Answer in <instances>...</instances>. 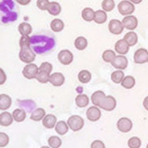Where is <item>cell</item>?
I'll return each instance as SVG.
<instances>
[{"label":"cell","instance_id":"obj_11","mask_svg":"<svg viewBox=\"0 0 148 148\" xmlns=\"http://www.w3.org/2000/svg\"><path fill=\"white\" fill-rule=\"evenodd\" d=\"M86 117L90 121H97L101 118V111L97 108L96 106H90L89 108L86 110Z\"/></svg>","mask_w":148,"mask_h":148},{"label":"cell","instance_id":"obj_32","mask_svg":"<svg viewBox=\"0 0 148 148\" xmlns=\"http://www.w3.org/2000/svg\"><path fill=\"white\" fill-rule=\"evenodd\" d=\"M125 75L123 71H121V69H118V71L112 72V74H111V80L115 83H121Z\"/></svg>","mask_w":148,"mask_h":148},{"label":"cell","instance_id":"obj_5","mask_svg":"<svg viewBox=\"0 0 148 148\" xmlns=\"http://www.w3.org/2000/svg\"><path fill=\"white\" fill-rule=\"evenodd\" d=\"M38 72H39V68L37 67V65L32 64V63L27 64L22 69L23 76H24L26 79H29V80L36 79Z\"/></svg>","mask_w":148,"mask_h":148},{"label":"cell","instance_id":"obj_18","mask_svg":"<svg viewBox=\"0 0 148 148\" xmlns=\"http://www.w3.org/2000/svg\"><path fill=\"white\" fill-rule=\"evenodd\" d=\"M123 39L127 42L130 46H133V45H135L138 42V35L136 32H134L133 31H131L124 35Z\"/></svg>","mask_w":148,"mask_h":148},{"label":"cell","instance_id":"obj_38","mask_svg":"<svg viewBox=\"0 0 148 148\" xmlns=\"http://www.w3.org/2000/svg\"><path fill=\"white\" fill-rule=\"evenodd\" d=\"M31 38L29 35H21V38L20 40V46L21 48L31 47Z\"/></svg>","mask_w":148,"mask_h":148},{"label":"cell","instance_id":"obj_39","mask_svg":"<svg viewBox=\"0 0 148 148\" xmlns=\"http://www.w3.org/2000/svg\"><path fill=\"white\" fill-rule=\"evenodd\" d=\"M9 143V137L5 132H0V147H5Z\"/></svg>","mask_w":148,"mask_h":148},{"label":"cell","instance_id":"obj_14","mask_svg":"<svg viewBox=\"0 0 148 148\" xmlns=\"http://www.w3.org/2000/svg\"><path fill=\"white\" fill-rule=\"evenodd\" d=\"M130 45L124 39L119 40L115 45V50L116 52H118L120 55H126L129 52Z\"/></svg>","mask_w":148,"mask_h":148},{"label":"cell","instance_id":"obj_31","mask_svg":"<svg viewBox=\"0 0 148 148\" xmlns=\"http://www.w3.org/2000/svg\"><path fill=\"white\" fill-rule=\"evenodd\" d=\"M121 85L126 88V89H132L135 85V79L132 76H126L124 77L123 81L121 82Z\"/></svg>","mask_w":148,"mask_h":148},{"label":"cell","instance_id":"obj_46","mask_svg":"<svg viewBox=\"0 0 148 148\" xmlns=\"http://www.w3.org/2000/svg\"><path fill=\"white\" fill-rule=\"evenodd\" d=\"M130 2H132V4H140L143 0H129Z\"/></svg>","mask_w":148,"mask_h":148},{"label":"cell","instance_id":"obj_1","mask_svg":"<svg viewBox=\"0 0 148 148\" xmlns=\"http://www.w3.org/2000/svg\"><path fill=\"white\" fill-rule=\"evenodd\" d=\"M68 124L73 132H79L84 126V120L79 115L71 116L68 119Z\"/></svg>","mask_w":148,"mask_h":148},{"label":"cell","instance_id":"obj_24","mask_svg":"<svg viewBox=\"0 0 148 148\" xmlns=\"http://www.w3.org/2000/svg\"><path fill=\"white\" fill-rule=\"evenodd\" d=\"M51 30L55 32H59L64 29V22L59 18H55L50 23Z\"/></svg>","mask_w":148,"mask_h":148},{"label":"cell","instance_id":"obj_22","mask_svg":"<svg viewBox=\"0 0 148 148\" xmlns=\"http://www.w3.org/2000/svg\"><path fill=\"white\" fill-rule=\"evenodd\" d=\"M75 103L79 108H85L89 104V97L84 94L78 95L75 98Z\"/></svg>","mask_w":148,"mask_h":148},{"label":"cell","instance_id":"obj_8","mask_svg":"<svg viewBox=\"0 0 148 148\" xmlns=\"http://www.w3.org/2000/svg\"><path fill=\"white\" fill-rule=\"evenodd\" d=\"M124 26L122 24V21H120L119 20H111L108 23V30L111 34H120L123 32Z\"/></svg>","mask_w":148,"mask_h":148},{"label":"cell","instance_id":"obj_33","mask_svg":"<svg viewBox=\"0 0 148 148\" xmlns=\"http://www.w3.org/2000/svg\"><path fill=\"white\" fill-rule=\"evenodd\" d=\"M50 75H51L50 73L39 69V72H38V74H37V77H36V80L41 83H46V82H49Z\"/></svg>","mask_w":148,"mask_h":148},{"label":"cell","instance_id":"obj_41","mask_svg":"<svg viewBox=\"0 0 148 148\" xmlns=\"http://www.w3.org/2000/svg\"><path fill=\"white\" fill-rule=\"evenodd\" d=\"M39 69H41V71H45L48 73H51L52 72V69H53V66H52V64H50L49 62H44L41 64V66L39 67Z\"/></svg>","mask_w":148,"mask_h":148},{"label":"cell","instance_id":"obj_3","mask_svg":"<svg viewBox=\"0 0 148 148\" xmlns=\"http://www.w3.org/2000/svg\"><path fill=\"white\" fill-rule=\"evenodd\" d=\"M18 56H20V59L21 61L26 64H30L32 62H34L36 58V54L31 47L21 48V52Z\"/></svg>","mask_w":148,"mask_h":148},{"label":"cell","instance_id":"obj_17","mask_svg":"<svg viewBox=\"0 0 148 148\" xmlns=\"http://www.w3.org/2000/svg\"><path fill=\"white\" fill-rule=\"evenodd\" d=\"M42 121H43V125L46 129H52L57 124V118L52 114H48L45 116V118Z\"/></svg>","mask_w":148,"mask_h":148},{"label":"cell","instance_id":"obj_15","mask_svg":"<svg viewBox=\"0 0 148 148\" xmlns=\"http://www.w3.org/2000/svg\"><path fill=\"white\" fill-rule=\"evenodd\" d=\"M13 116L9 112L7 111H3V112L0 114V125L3 127H7V126H10L13 122Z\"/></svg>","mask_w":148,"mask_h":148},{"label":"cell","instance_id":"obj_29","mask_svg":"<svg viewBox=\"0 0 148 148\" xmlns=\"http://www.w3.org/2000/svg\"><path fill=\"white\" fill-rule=\"evenodd\" d=\"M108 20V15L105 10H97L95 14V18L94 21L95 22L98 23V24H102V23H105Z\"/></svg>","mask_w":148,"mask_h":148},{"label":"cell","instance_id":"obj_44","mask_svg":"<svg viewBox=\"0 0 148 148\" xmlns=\"http://www.w3.org/2000/svg\"><path fill=\"white\" fill-rule=\"evenodd\" d=\"M0 71H1V75H2V80H1V82H0V84H3V83L6 82V74H5L3 69H0Z\"/></svg>","mask_w":148,"mask_h":148},{"label":"cell","instance_id":"obj_42","mask_svg":"<svg viewBox=\"0 0 148 148\" xmlns=\"http://www.w3.org/2000/svg\"><path fill=\"white\" fill-rule=\"evenodd\" d=\"M105 146H106L105 143L102 141H99V140L94 141L92 143V145H91L92 148H105Z\"/></svg>","mask_w":148,"mask_h":148},{"label":"cell","instance_id":"obj_19","mask_svg":"<svg viewBox=\"0 0 148 148\" xmlns=\"http://www.w3.org/2000/svg\"><path fill=\"white\" fill-rule=\"evenodd\" d=\"M47 11L50 15L52 16H58L61 12V6L58 2H50L47 8Z\"/></svg>","mask_w":148,"mask_h":148},{"label":"cell","instance_id":"obj_34","mask_svg":"<svg viewBox=\"0 0 148 148\" xmlns=\"http://www.w3.org/2000/svg\"><path fill=\"white\" fill-rule=\"evenodd\" d=\"M102 58H103V60L105 62L111 63L114 60V58H116V53L113 50L108 49V50L104 51L103 55H102Z\"/></svg>","mask_w":148,"mask_h":148},{"label":"cell","instance_id":"obj_47","mask_svg":"<svg viewBox=\"0 0 148 148\" xmlns=\"http://www.w3.org/2000/svg\"><path fill=\"white\" fill-rule=\"evenodd\" d=\"M147 148H148V143H147Z\"/></svg>","mask_w":148,"mask_h":148},{"label":"cell","instance_id":"obj_20","mask_svg":"<svg viewBox=\"0 0 148 148\" xmlns=\"http://www.w3.org/2000/svg\"><path fill=\"white\" fill-rule=\"evenodd\" d=\"M45 116V111L44 108H36L32 112L31 114V119L34 120V121H40V120H43V119Z\"/></svg>","mask_w":148,"mask_h":148},{"label":"cell","instance_id":"obj_12","mask_svg":"<svg viewBox=\"0 0 148 148\" xmlns=\"http://www.w3.org/2000/svg\"><path fill=\"white\" fill-rule=\"evenodd\" d=\"M112 66L117 69H125L128 66V59L124 56H116L112 62Z\"/></svg>","mask_w":148,"mask_h":148},{"label":"cell","instance_id":"obj_2","mask_svg":"<svg viewBox=\"0 0 148 148\" xmlns=\"http://www.w3.org/2000/svg\"><path fill=\"white\" fill-rule=\"evenodd\" d=\"M118 10L120 13V15L128 16L134 12V10H135V7H134V4L130 2L129 0H122V1H120L119 3Z\"/></svg>","mask_w":148,"mask_h":148},{"label":"cell","instance_id":"obj_21","mask_svg":"<svg viewBox=\"0 0 148 148\" xmlns=\"http://www.w3.org/2000/svg\"><path fill=\"white\" fill-rule=\"evenodd\" d=\"M69 124L67 122L63 121V120H60V121L57 122L55 126V129H56V132H57L59 135H64V134H66L69 131Z\"/></svg>","mask_w":148,"mask_h":148},{"label":"cell","instance_id":"obj_37","mask_svg":"<svg viewBox=\"0 0 148 148\" xmlns=\"http://www.w3.org/2000/svg\"><path fill=\"white\" fill-rule=\"evenodd\" d=\"M142 145V142H141V139L139 137H132L129 139L128 141V145L130 148H139Z\"/></svg>","mask_w":148,"mask_h":148},{"label":"cell","instance_id":"obj_9","mask_svg":"<svg viewBox=\"0 0 148 148\" xmlns=\"http://www.w3.org/2000/svg\"><path fill=\"white\" fill-rule=\"evenodd\" d=\"M59 62L63 65H69L73 61V54L69 50H61L58 55Z\"/></svg>","mask_w":148,"mask_h":148},{"label":"cell","instance_id":"obj_16","mask_svg":"<svg viewBox=\"0 0 148 148\" xmlns=\"http://www.w3.org/2000/svg\"><path fill=\"white\" fill-rule=\"evenodd\" d=\"M12 100L10 98V96L5 94L0 95V109L2 111H5L8 109L11 106Z\"/></svg>","mask_w":148,"mask_h":148},{"label":"cell","instance_id":"obj_45","mask_svg":"<svg viewBox=\"0 0 148 148\" xmlns=\"http://www.w3.org/2000/svg\"><path fill=\"white\" fill-rule=\"evenodd\" d=\"M143 108H145L147 111H148V96H146L145 100H143Z\"/></svg>","mask_w":148,"mask_h":148},{"label":"cell","instance_id":"obj_35","mask_svg":"<svg viewBox=\"0 0 148 148\" xmlns=\"http://www.w3.org/2000/svg\"><path fill=\"white\" fill-rule=\"evenodd\" d=\"M115 8V1L114 0H104L102 2V8L106 12L112 11Z\"/></svg>","mask_w":148,"mask_h":148},{"label":"cell","instance_id":"obj_30","mask_svg":"<svg viewBox=\"0 0 148 148\" xmlns=\"http://www.w3.org/2000/svg\"><path fill=\"white\" fill-rule=\"evenodd\" d=\"M87 45H88V42H87L86 38L85 37H82V36L77 37V38L75 39V42H74V45H75V47L80 51L84 50L87 47Z\"/></svg>","mask_w":148,"mask_h":148},{"label":"cell","instance_id":"obj_36","mask_svg":"<svg viewBox=\"0 0 148 148\" xmlns=\"http://www.w3.org/2000/svg\"><path fill=\"white\" fill-rule=\"evenodd\" d=\"M48 145L52 148H58L62 145V141L58 136H51L48 139Z\"/></svg>","mask_w":148,"mask_h":148},{"label":"cell","instance_id":"obj_25","mask_svg":"<svg viewBox=\"0 0 148 148\" xmlns=\"http://www.w3.org/2000/svg\"><path fill=\"white\" fill-rule=\"evenodd\" d=\"M95 12L92 10L90 8H83V10L82 11V17L85 21H92L95 18Z\"/></svg>","mask_w":148,"mask_h":148},{"label":"cell","instance_id":"obj_43","mask_svg":"<svg viewBox=\"0 0 148 148\" xmlns=\"http://www.w3.org/2000/svg\"><path fill=\"white\" fill-rule=\"evenodd\" d=\"M16 1L20 5H22V6H26V5L29 4L32 1V0H16Z\"/></svg>","mask_w":148,"mask_h":148},{"label":"cell","instance_id":"obj_10","mask_svg":"<svg viewBox=\"0 0 148 148\" xmlns=\"http://www.w3.org/2000/svg\"><path fill=\"white\" fill-rule=\"evenodd\" d=\"M122 24L124 28H126L127 30L133 31L138 26V20L136 17H134L132 15H128L126 17H124V18L122 20Z\"/></svg>","mask_w":148,"mask_h":148},{"label":"cell","instance_id":"obj_28","mask_svg":"<svg viewBox=\"0 0 148 148\" xmlns=\"http://www.w3.org/2000/svg\"><path fill=\"white\" fill-rule=\"evenodd\" d=\"M78 79L82 83H88L92 79V74L89 71L83 69V71H80L78 74Z\"/></svg>","mask_w":148,"mask_h":148},{"label":"cell","instance_id":"obj_27","mask_svg":"<svg viewBox=\"0 0 148 148\" xmlns=\"http://www.w3.org/2000/svg\"><path fill=\"white\" fill-rule=\"evenodd\" d=\"M105 96H106V95H105V92L103 91H96L92 95L91 101H92V103L94 104V106H98L100 101L103 99Z\"/></svg>","mask_w":148,"mask_h":148},{"label":"cell","instance_id":"obj_26","mask_svg":"<svg viewBox=\"0 0 148 148\" xmlns=\"http://www.w3.org/2000/svg\"><path fill=\"white\" fill-rule=\"evenodd\" d=\"M18 32H20L21 35H29L32 31V28L30 23L21 22V24L18 25Z\"/></svg>","mask_w":148,"mask_h":148},{"label":"cell","instance_id":"obj_23","mask_svg":"<svg viewBox=\"0 0 148 148\" xmlns=\"http://www.w3.org/2000/svg\"><path fill=\"white\" fill-rule=\"evenodd\" d=\"M13 119L17 122H22L23 120L26 119V112L23 109L17 108L15 110H13L12 112Z\"/></svg>","mask_w":148,"mask_h":148},{"label":"cell","instance_id":"obj_40","mask_svg":"<svg viewBox=\"0 0 148 148\" xmlns=\"http://www.w3.org/2000/svg\"><path fill=\"white\" fill-rule=\"evenodd\" d=\"M49 3L50 2L48 0H37L36 5L37 8H39V9H41V10H47Z\"/></svg>","mask_w":148,"mask_h":148},{"label":"cell","instance_id":"obj_13","mask_svg":"<svg viewBox=\"0 0 148 148\" xmlns=\"http://www.w3.org/2000/svg\"><path fill=\"white\" fill-rule=\"evenodd\" d=\"M49 82L54 86H61L63 83L65 82V77L62 73L60 72H55L52 73L50 75V79H49Z\"/></svg>","mask_w":148,"mask_h":148},{"label":"cell","instance_id":"obj_4","mask_svg":"<svg viewBox=\"0 0 148 148\" xmlns=\"http://www.w3.org/2000/svg\"><path fill=\"white\" fill-rule=\"evenodd\" d=\"M99 108L104 109L105 111H112L117 106V101H116L115 97L111 95H106L103 99L100 101Z\"/></svg>","mask_w":148,"mask_h":148},{"label":"cell","instance_id":"obj_6","mask_svg":"<svg viewBox=\"0 0 148 148\" xmlns=\"http://www.w3.org/2000/svg\"><path fill=\"white\" fill-rule=\"evenodd\" d=\"M117 128L119 132L127 133L132 129V121L128 118H121L118 120Z\"/></svg>","mask_w":148,"mask_h":148},{"label":"cell","instance_id":"obj_7","mask_svg":"<svg viewBox=\"0 0 148 148\" xmlns=\"http://www.w3.org/2000/svg\"><path fill=\"white\" fill-rule=\"evenodd\" d=\"M133 60L136 64H143L148 62V51L145 48H139L135 51Z\"/></svg>","mask_w":148,"mask_h":148}]
</instances>
